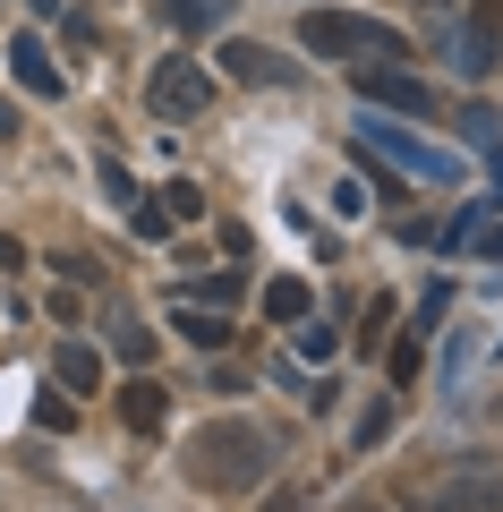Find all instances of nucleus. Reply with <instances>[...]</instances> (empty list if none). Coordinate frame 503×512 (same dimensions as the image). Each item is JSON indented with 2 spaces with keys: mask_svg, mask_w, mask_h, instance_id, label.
Listing matches in <instances>:
<instances>
[{
  "mask_svg": "<svg viewBox=\"0 0 503 512\" xmlns=\"http://www.w3.org/2000/svg\"><path fill=\"white\" fill-rule=\"evenodd\" d=\"M188 478H197L205 495H248L273 478V436L256 419H205L197 436H188Z\"/></svg>",
  "mask_w": 503,
  "mask_h": 512,
  "instance_id": "obj_1",
  "label": "nucleus"
},
{
  "mask_svg": "<svg viewBox=\"0 0 503 512\" xmlns=\"http://www.w3.org/2000/svg\"><path fill=\"white\" fill-rule=\"evenodd\" d=\"M359 146L376 154V163H393V180H427V188L461 180V154L435 146V137H418L410 120H359Z\"/></svg>",
  "mask_w": 503,
  "mask_h": 512,
  "instance_id": "obj_2",
  "label": "nucleus"
},
{
  "mask_svg": "<svg viewBox=\"0 0 503 512\" xmlns=\"http://www.w3.org/2000/svg\"><path fill=\"white\" fill-rule=\"evenodd\" d=\"M299 43H307V52H324V60H359V52H393L401 60V35L384 18H359V9H307Z\"/></svg>",
  "mask_w": 503,
  "mask_h": 512,
  "instance_id": "obj_3",
  "label": "nucleus"
},
{
  "mask_svg": "<svg viewBox=\"0 0 503 512\" xmlns=\"http://www.w3.org/2000/svg\"><path fill=\"white\" fill-rule=\"evenodd\" d=\"M410 512H503V470L495 461H452L435 487H410Z\"/></svg>",
  "mask_w": 503,
  "mask_h": 512,
  "instance_id": "obj_4",
  "label": "nucleus"
},
{
  "mask_svg": "<svg viewBox=\"0 0 503 512\" xmlns=\"http://www.w3.org/2000/svg\"><path fill=\"white\" fill-rule=\"evenodd\" d=\"M145 103H154V120H205L214 111V69L188 52H171L154 69V86H145Z\"/></svg>",
  "mask_w": 503,
  "mask_h": 512,
  "instance_id": "obj_5",
  "label": "nucleus"
},
{
  "mask_svg": "<svg viewBox=\"0 0 503 512\" xmlns=\"http://www.w3.org/2000/svg\"><path fill=\"white\" fill-rule=\"evenodd\" d=\"M359 94H367V111H401V120H435L444 111V94L427 86V77H410L393 60V69H359Z\"/></svg>",
  "mask_w": 503,
  "mask_h": 512,
  "instance_id": "obj_6",
  "label": "nucleus"
},
{
  "mask_svg": "<svg viewBox=\"0 0 503 512\" xmlns=\"http://www.w3.org/2000/svg\"><path fill=\"white\" fill-rule=\"evenodd\" d=\"M495 60H503V0H469L461 35H452V69L461 77H495Z\"/></svg>",
  "mask_w": 503,
  "mask_h": 512,
  "instance_id": "obj_7",
  "label": "nucleus"
},
{
  "mask_svg": "<svg viewBox=\"0 0 503 512\" xmlns=\"http://www.w3.org/2000/svg\"><path fill=\"white\" fill-rule=\"evenodd\" d=\"M222 69L239 77V86H299V60H282V52H265V43H222Z\"/></svg>",
  "mask_w": 503,
  "mask_h": 512,
  "instance_id": "obj_8",
  "label": "nucleus"
},
{
  "mask_svg": "<svg viewBox=\"0 0 503 512\" xmlns=\"http://www.w3.org/2000/svg\"><path fill=\"white\" fill-rule=\"evenodd\" d=\"M120 419H128V436H162V427H171V393H162L154 376H128L120 384Z\"/></svg>",
  "mask_w": 503,
  "mask_h": 512,
  "instance_id": "obj_9",
  "label": "nucleus"
},
{
  "mask_svg": "<svg viewBox=\"0 0 503 512\" xmlns=\"http://www.w3.org/2000/svg\"><path fill=\"white\" fill-rule=\"evenodd\" d=\"M0 60H9V77H18L26 94H60V60L43 52V35H18V43H9Z\"/></svg>",
  "mask_w": 503,
  "mask_h": 512,
  "instance_id": "obj_10",
  "label": "nucleus"
},
{
  "mask_svg": "<svg viewBox=\"0 0 503 512\" xmlns=\"http://www.w3.org/2000/svg\"><path fill=\"white\" fill-rule=\"evenodd\" d=\"M171 325H180V342H197V350H231V316H222V308L171 299Z\"/></svg>",
  "mask_w": 503,
  "mask_h": 512,
  "instance_id": "obj_11",
  "label": "nucleus"
},
{
  "mask_svg": "<svg viewBox=\"0 0 503 512\" xmlns=\"http://www.w3.org/2000/svg\"><path fill=\"white\" fill-rule=\"evenodd\" d=\"M154 9H162L171 35H214V26L231 18V0H154Z\"/></svg>",
  "mask_w": 503,
  "mask_h": 512,
  "instance_id": "obj_12",
  "label": "nucleus"
},
{
  "mask_svg": "<svg viewBox=\"0 0 503 512\" xmlns=\"http://www.w3.org/2000/svg\"><path fill=\"white\" fill-rule=\"evenodd\" d=\"M52 376H60V393H94L103 384V359L86 342H52Z\"/></svg>",
  "mask_w": 503,
  "mask_h": 512,
  "instance_id": "obj_13",
  "label": "nucleus"
},
{
  "mask_svg": "<svg viewBox=\"0 0 503 512\" xmlns=\"http://www.w3.org/2000/svg\"><path fill=\"white\" fill-rule=\"evenodd\" d=\"M265 316L273 325H299V316H316V291H307L299 274H273L265 282Z\"/></svg>",
  "mask_w": 503,
  "mask_h": 512,
  "instance_id": "obj_14",
  "label": "nucleus"
},
{
  "mask_svg": "<svg viewBox=\"0 0 503 512\" xmlns=\"http://www.w3.org/2000/svg\"><path fill=\"white\" fill-rule=\"evenodd\" d=\"M103 342L120 350L128 367H145V359H154V325H137V316H128V308H111V316H103Z\"/></svg>",
  "mask_w": 503,
  "mask_h": 512,
  "instance_id": "obj_15",
  "label": "nucleus"
},
{
  "mask_svg": "<svg viewBox=\"0 0 503 512\" xmlns=\"http://www.w3.org/2000/svg\"><path fill=\"white\" fill-rule=\"evenodd\" d=\"M154 205H162L171 222H197V214H205V188H197V180H162V197H154Z\"/></svg>",
  "mask_w": 503,
  "mask_h": 512,
  "instance_id": "obj_16",
  "label": "nucleus"
},
{
  "mask_svg": "<svg viewBox=\"0 0 503 512\" xmlns=\"http://www.w3.org/2000/svg\"><path fill=\"white\" fill-rule=\"evenodd\" d=\"M461 248H469V256H486V265H503V222H495V205H478V222H469Z\"/></svg>",
  "mask_w": 503,
  "mask_h": 512,
  "instance_id": "obj_17",
  "label": "nucleus"
},
{
  "mask_svg": "<svg viewBox=\"0 0 503 512\" xmlns=\"http://www.w3.org/2000/svg\"><path fill=\"white\" fill-rule=\"evenodd\" d=\"M94 180H103V197H111V205H120V214H128V205H137V197H145V188H137V180H128V163H120V154H103V163H94Z\"/></svg>",
  "mask_w": 503,
  "mask_h": 512,
  "instance_id": "obj_18",
  "label": "nucleus"
},
{
  "mask_svg": "<svg viewBox=\"0 0 503 512\" xmlns=\"http://www.w3.org/2000/svg\"><path fill=\"white\" fill-rule=\"evenodd\" d=\"M180 299H197V308H231V299H239V274H197Z\"/></svg>",
  "mask_w": 503,
  "mask_h": 512,
  "instance_id": "obj_19",
  "label": "nucleus"
},
{
  "mask_svg": "<svg viewBox=\"0 0 503 512\" xmlns=\"http://www.w3.org/2000/svg\"><path fill=\"white\" fill-rule=\"evenodd\" d=\"M299 350H307V359H333V350H342V333L324 325V316H299Z\"/></svg>",
  "mask_w": 503,
  "mask_h": 512,
  "instance_id": "obj_20",
  "label": "nucleus"
},
{
  "mask_svg": "<svg viewBox=\"0 0 503 512\" xmlns=\"http://www.w3.org/2000/svg\"><path fill=\"white\" fill-rule=\"evenodd\" d=\"M128 222H137V239H171V214H162L154 197H137V205H128Z\"/></svg>",
  "mask_w": 503,
  "mask_h": 512,
  "instance_id": "obj_21",
  "label": "nucleus"
},
{
  "mask_svg": "<svg viewBox=\"0 0 503 512\" xmlns=\"http://www.w3.org/2000/svg\"><path fill=\"white\" fill-rule=\"evenodd\" d=\"M52 274L60 282H103V265H94V256H52Z\"/></svg>",
  "mask_w": 503,
  "mask_h": 512,
  "instance_id": "obj_22",
  "label": "nucleus"
},
{
  "mask_svg": "<svg viewBox=\"0 0 503 512\" xmlns=\"http://www.w3.org/2000/svg\"><path fill=\"white\" fill-rule=\"evenodd\" d=\"M384 427H393V393H384V402H376V410H367V419H359V444H376Z\"/></svg>",
  "mask_w": 503,
  "mask_h": 512,
  "instance_id": "obj_23",
  "label": "nucleus"
},
{
  "mask_svg": "<svg viewBox=\"0 0 503 512\" xmlns=\"http://www.w3.org/2000/svg\"><path fill=\"white\" fill-rule=\"evenodd\" d=\"M486 180H495V188H486V205H495V214H503V137H495V146H486Z\"/></svg>",
  "mask_w": 503,
  "mask_h": 512,
  "instance_id": "obj_24",
  "label": "nucleus"
},
{
  "mask_svg": "<svg viewBox=\"0 0 503 512\" xmlns=\"http://www.w3.org/2000/svg\"><path fill=\"white\" fill-rule=\"evenodd\" d=\"M265 512H307V495H299V487H282V495H273Z\"/></svg>",
  "mask_w": 503,
  "mask_h": 512,
  "instance_id": "obj_25",
  "label": "nucleus"
},
{
  "mask_svg": "<svg viewBox=\"0 0 503 512\" xmlns=\"http://www.w3.org/2000/svg\"><path fill=\"white\" fill-rule=\"evenodd\" d=\"M26 9H35V18H60V0H26Z\"/></svg>",
  "mask_w": 503,
  "mask_h": 512,
  "instance_id": "obj_26",
  "label": "nucleus"
},
{
  "mask_svg": "<svg viewBox=\"0 0 503 512\" xmlns=\"http://www.w3.org/2000/svg\"><path fill=\"white\" fill-rule=\"evenodd\" d=\"M410 9H452V0H410Z\"/></svg>",
  "mask_w": 503,
  "mask_h": 512,
  "instance_id": "obj_27",
  "label": "nucleus"
}]
</instances>
